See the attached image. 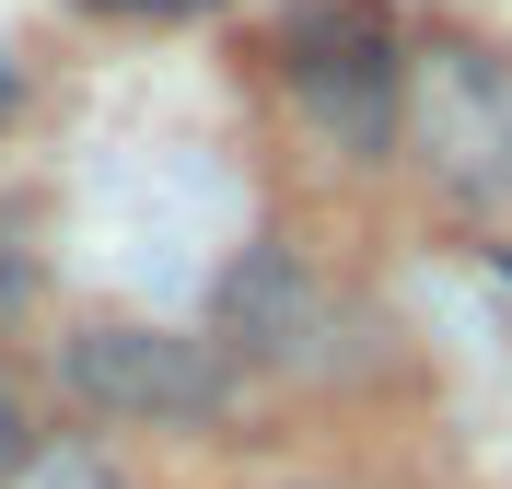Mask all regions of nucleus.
Here are the masks:
<instances>
[{
	"instance_id": "5",
	"label": "nucleus",
	"mask_w": 512,
	"mask_h": 489,
	"mask_svg": "<svg viewBox=\"0 0 512 489\" xmlns=\"http://www.w3.org/2000/svg\"><path fill=\"white\" fill-rule=\"evenodd\" d=\"M24 455H47V408H35V373L0 350V478H12Z\"/></svg>"
},
{
	"instance_id": "7",
	"label": "nucleus",
	"mask_w": 512,
	"mask_h": 489,
	"mask_svg": "<svg viewBox=\"0 0 512 489\" xmlns=\"http://www.w3.org/2000/svg\"><path fill=\"white\" fill-rule=\"evenodd\" d=\"M94 12H198V0H94Z\"/></svg>"
},
{
	"instance_id": "8",
	"label": "nucleus",
	"mask_w": 512,
	"mask_h": 489,
	"mask_svg": "<svg viewBox=\"0 0 512 489\" xmlns=\"http://www.w3.org/2000/svg\"><path fill=\"white\" fill-rule=\"evenodd\" d=\"M291 489H350V478H291Z\"/></svg>"
},
{
	"instance_id": "6",
	"label": "nucleus",
	"mask_w": 512,
	"mask_h": 489,
	"mask_svg": "<svg viewBox=\"0 0 512 489\" xmlns=\"http://www.w3.org/2000/svg\"><path fill=\"white\" fill-rule=\"evenodd\" d=\"M0 489H128V478L94 455V443H47V455H24V466H12Z\"/></svg>"
},
{
	"instance_id": "9",
	"label": "nucleus",
	"mask_w": 512,
	"mask_h": 489,
	"mask_svg": "<svg viewBox=\"0 0 512 489\" xmlns=\"http://www.w3.org/2000/svg\"><path fill=\"white\" fill-rule=\"evenodd\" d=\"M501 268H512V257H501Z\"/></svg>"
},
{
	"instance_id": "3",
	"label": "nucleus",
	"mask_w": 512,
	"mask_h": 489,
	"mask_svg": "<svg viewBox=\"0 0 512 489\" xmlns=\"http://www.w3.org/2000/svg\"><path fill=\"white\" fill-rule=\"evenodd\" d=\"M280 82L303 105V129L350 163H384L408 129V59H396L373 0H303L280 24Z\"/></svg>"
},
{
	"instance_id": "1",
	"label": "nucleus",
	"mask_w": 512,
	"mask_h": 489,
	"mask_svg": "<svg viewBox=\"0 0 512 489\" xmlns=\"http://www.w3.org/2000/svg\"><path fill=\"white\" fill-rule=\"evenodd\" d=\"M396 152H419V175L454 210L512 222V47L431 35L408 59V129H396Z\"/></svg>"
},
{
	"instance_id": "2",
	"label": "nucleus",
	"mask_w": 512,
	"mask_h": 489,
	"mask_svg": "<svg viewBox=\"0 0 512 489\" xmlns=\"http://www.w3.org/2000/svg\"><path fill=\"white\" fill-rule=\"evenodd\" d=\"M59 396L117 431H198L233 408V361L152 315H82L59 326Z\"/></svg>"
},
{
	"instance_id": "4",
	"label": "nucleus",
	"mask_w": 512,
	"mask_h": 489,
	"mask_svg": "<svg viewBox=\"0 0 512 489\" xmlns=\"http://www.w3.org/2000/svg\"><path fill=\"white\" fill-rule=\"evenodd\" d=\"M361 338V315L338 303V280H326L315 257H291V245H245V257L222 268V315H210V350L233 361V373H280V385H315V373H338Z\"/></svg>"
}]
</instances>
